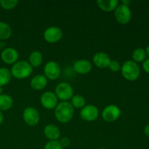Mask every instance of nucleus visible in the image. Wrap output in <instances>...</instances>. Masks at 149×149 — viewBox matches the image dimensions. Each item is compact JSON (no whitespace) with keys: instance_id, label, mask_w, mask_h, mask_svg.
<instances>
[{"instance_id":"obj_6","label":"nucleus","mask_w":149,"mask_h":149,"mask_svg":"<svg viewBox=\"0 0 149 149\" xmlns=\"http://www.w3.org/2000/svg\"><path fill=\"white\" fill-rule=\"evenodd\" d=\"M23 119L25 123L30 127L36 126L40 120L39 113L35 108L27 107L23 112Z\"/></svg>"},{"instance_id":"obj_30","label":"nucleus","mask_w":149,"mask_h":149,"mask_svg":"<svg viewBox=\"0 0 149 149\" xmlns=\"http://www.w3.org/2000/svg\"><path fill=\"white\" fill-rule=\"evenodd\" d=\"M131 3H132V1H129V0H123V1H121V4H125V5H127V6H129Z\"/></svg>"},{"instance_id":"obj_26","label":"nucleus","mask_w":149,"mask_h":149,"mask_svg":"<svg viewBox=\"0 0 149 149\" xmlns=\"http://www.w3.org/2000/svg\"><path fill=\"white\" fill-rule=\"evenodd\" d=\"M108 68L110 69V71H111L112 72H118L121 70V64L119 63V61H111L110 63Z\"/></svg>"},{"instance_id":"obj_25","label":"nucleus","mask_w":149,"mask_h":149,"mask_svg":"<svg viewBox=\"0 0 149 149\" xmlns=\"http://www.w3.org/2000/svg\"><path fill=\"white\" fill-rule=\"evenodd\" d=\"M58 141H49L45 146L44 149H63Z\"/></svg>"},{"instance_id":"obj_20","label":"nucleus","mask_w":149,"mask_h":149,"mask_svg":"<svg viewBox=\"0 0 149 149\" xmlns=\"http://www.w3.org/2000/svg\"><path fill=\"white\" fill-rule=\"evenodd\" d=\"M12 77L10 70L4 67L0 68V87L7 85L10 81Z\"/></svg>"},{"instance_id":"obj_22","label":"nucleus","mask_w":149,"mask_h":149,"mask_svg":"<svg viewBox=\"0 0 149 149\" xmlns=\"http://www.w3.org/2000/svg\"><path fill=\"white\" fill-rule=\"evenodd\" d=\"M71 103L74 108L81 109L86 106V100L82 95H75L71 97Z\"/></svg>"},{"instance_id":"obj_32","label":"nucleus","mask_w":149,"mask_h":149,"mask_svg":"<svg viewBox=\"0 0 149 149\" xmlns=\"http://www.w3.org/2000/svg\"><path fill=\"white\" fill-rule=\"evenodd\" d=\"M146 55H148V56H149V45L148 47H147L146 49Z\"/></svg>"},{"instance_id":"obj_19","label":"nucleus","mask_w":149,"mask_h":149,"mask_svg":"<svg viewBox=\"0 0 149 149\" xmlns=\"http://www.w3.org/2000/svg\"><path fill=\"white\" fill-rule=\"evenodd\" d=\"M43 56L39 51H33L29 55V63L33 68H37L42 64Z\"/></svg>"},{"instance_id":"obj_16","label":"nucleus","mask_w":149,"mask_h":149,"mask_svg":"<svg viewBox=\"0 0 149 149\" xmlns=\"http://www.w3.org/2000/svg\"><path fill=\"white\" fill-rule=\"evenodd\" d=\"M47 79L45 75L39 74L32 78V79L31 80L30 85L33 90L39 91V90H42L45 89L47 85Z\"/></svg>"},{"instance_id":"obj_23","label":"nucleus","mask_w":149,"mask_h":149,"mask_svg":"<svg viewBox=\"0 0 149 149\" xmlns=\"http://www.w3.org/2000/svg\"><path fill=\"white\" fill-rule=\"evenodd\" d=\"M146 55L145 49L143 48H138L133 51L132 57L134 62L137 63H141L145 61L146 59Z\"/></svg>"},{"instance_id":"obj_4","label":"nucleus","mask_w":149,"mask_h":149,"mask_svg":"<svg viewBox=\"0 0 149 149\" xmlns=\"http://www.w3.org/2000/svg\"><path fill=\"white\" fill-rule=\"evenodd\" d=\"M55 94L58 100L68 101L74 96V90L72 86L68 83L61 82L55 87Z\"/></svg>"},{"instance_id":"obj_2","label":"nucleus","mask_w":149,"mask_h":149,"mask_svg":"<svg viewBox=\"0 0 149 149\" xmlns=\"http://www.w3.org/2000/svg\"><path fill=\"white\" fill-rule=\"evenodd\" d=\"M33 68L28 61H20L13 64L10 72L12 77L17 79H24L30 77L33 73Z\"/></svg>"},{"instance_id":"obj_13","label":"nucleus","mask_w":149,"mask_h":149,"mask_svg":"<svg viewBox=\"0 0 149 149\" xmlns=\"http://www.w3.org/2000/svg\"><path fill=\"white\" fill-rule=\"evenodd\" d=\"M93 63L100 68H108L111 62V58L107 53L103 52H97L93 58Z\"/></svg>"},{"instance_id":"obj_11","label":"nucleus","mask_w":149,"mask_h":149,"mask_svg":"<svg viewBox=\"0 0 149 149\" xmlns=\"http://www.w3.org/2000/svg\"><path fill=\"white\" fill-rule=\"evenodd\" d=\"M41 104L45 109H54L58 104V99L55 95V93L51 91H47L42 95L40 98Z\"/></svg>"},{"instance_id":"obj_31","label":"nucleus","mask_w":149,"mask_h":149,"mask_svg":"<svg viewBox=\"0 0 149 149\" xmlns=\"http://www.w3.org/2000/svg\"><path fill=\"white\" fill-rule=\"evenodd\" d=\"M3 121H4V115H3L2 111H0V125L2 124Z\"/></svg>"},{"instance_id":"obj_28","label":"nucleus","mask_w":149,"mask_h":149,"mask_svg":"<svg viewBox=\"0 0 149 149\" xmlns=\"http://www.w3.org/2000/svg\"><path fill=\"white\" fill-rule=\"evenodd\" d=\"M143 68L146 73L149 74V58H147L143 61Z\"/></svg>"},{"instance_id":"obj_10","label":"nucleus","mask_w":149,"mask_h":149,"mask_svg":"<svg viewBox=\"0 0 149 149\" xmlns=\"http://www.w3.org/2000/svg\"><path fill=\"white\" fill-rule=\"evenodd\" d=\"M80 117L86 122H93L98 117L99 110L94 105H86L80 111Z\"/></svg>"},{"instance_id":"obj_18","label":"nucleus","mask_w":149,"mask_h":149,"mask_svg":"<svg viewBox=\"0 0 149 149\" xmlns=\"http://www.w3.org/2000/svg\"><path fill=\"white\" fill-rule=\"evenodd\" d=\"M13 106L12 97L7 94L0 95V111H8Z\"/></svg>"},{"instance_id":"obj_5","label":"nucleus","mask_w":149,"mask_h":149,"mask_svg":"<svg viewBox=\"0 0 149 149\" xmlns=\"http://www.w3.org/2000/svg\"><path fill=\"white\" fill-rule=\"evenodd\" d=\"M114 16L116 21L120 24H127L132 18V13L129 6L119 3L114 10Z\"/></svg>"},{"instance_id":"obj_15","label":"nucleus","mask_w":149,"mask_h":149,"mask_svg":"<svg viewBox=\"0 0 149 149\" xmlns=\"http://www.w3.org/2000/svg\"><path fill=\"white\" fill-rule=\"evenodd\" d=\"M44 134L49 141H58L61 138V131L59 128L52 124H49L45 127L44 129Z\"/></svg>"},{"instance_id":"obj_8","label":"nucleus","mask_w":149,"mask_h":149,"mask_svg":"<svg viewBox=\"0 0 149 149\" xmlns=\"http://www.w3.org/2000/svg\"><path fill=\"white\" fill-rule=\"evenodd\" d=\"M61 69L59 64L55 61H49L44 68V75L47 79L55 80L61 76Z\"/></svg>"},{"instance_id":"obj_1","label":"nucleus","mask_w":149,"mask_h":149,"mask_svg":"<svg viewBox=\"0 0 149 149\" xmlns=\"http://www.w3.org/2000/svg\"><path fill=\"white\" fill-rule=\"evenodd\" d=\"M74 114V108L68 101H62L55 109V119L59 122L66 124L72 119Z\"/></svg>"},{"instance_id":"obj_24","label":"nucleus","mask_w":149,"mask_h":149,"mask_svg":"<svg viewBox=\"0 0 149 149\" xmlns=\"http://www.w3.org/2000/svg\"><path fill=\"white\" fill-rule=\"evenodd\" d=\"M18 4L17 0H0V6L7 10H13L17 7Z\"/></svg>"},{"instance_id":"obj_12","label":"nucleus","mask_w":149,"mask_h":149,"mask_svg":"<svg viewBox=\"0 0 149 149\" xmlns=\"http://www.w3.org/2000/svg\"><path fill=\"white\" fill-rule=\"evenodd\" d=\"M1 58L4 63L13 65L18 61L19 53L14 48L7 47L1 52Z\"/></svg>"},{"instance_id":"obj_34","label":"nucleus","mask_w":149,"mask_h":149,"mask_svg":"<svg viewBox=\"0 0 149 149\" xmlns=\"http://www.w3.org/2000/svg\"><path fill=\"white\" fill-rule=\"evenodd\" d=\"M97 149H105V148H97Z\"/></svg>"},{"instance_id":"obj_29","label":"nucleus","mask_w":149,"mask_h":149,"mask_svg":"<svg viewBox=\"0 0 149 149\" xmlns=\"http://www.w3.org/2000/svg\"><path fill=\"white\" fill-rule=\"evenodd\" d=\"M144 133L146 134V135L149 137V125H146V126L144 127Z\"/></svg>"},{"instance_id":"obj_7","label":"nucleus","mask_w":149,"mask_h":149,"mask_svg":"<svg viewBox=\"0 0 149 149\" xmlns=\"http://www.w3.org/2000/svg\"><path fill=\"white\" fill-rule=\"evenodd\" d=\"M43 37L48 43H57L62 39L63 31L58 26H50L45 31Z\"/></svg>"},{"instance_id":"obj_17","label":"nucleus","mask_w":149,"mask_h":149,"mask_svg":"<svg viewBox=\"0 0 149 149\" xmlns=\"http://www.w3.org/2000/svg\"><path fill=\"white\" fill-rule=\"evenodd\" d=\"M96 4L101 10L110 13L116 10L119 4V1L118 0H97Z\"/></svg>"},{"instance_id":"obj_27","label":"nucleus","mask_w":149,"mask_h":149,"mask_svg":"<svg viewBox=\"0 0 149 149\" xmlns=\"http://www.w3.org/2000/svg\"><path fill=\"white\" fill-rule=\"evenodd\" d=\"M59 143L63 148H65V147H68L70 145L71 141H70V139L68 138L63 137V138H61V140L59 141Z\"/></svg>"},{"instance_id":"obj_3","label":"nucleus","mask_w":149,"mask_h":149,"mask_svg":"<svg viewBox=\"0 0 149 149\" xmlns=\"http://www.w3.org/2000/svg\"><path fill=\"white\" fill-rule=\"evenodd\" d=\"M121 71L124 78L128 81H135L141 74L139 65L133 61H125L122 65Z\"/></svg>"},{"instance_id":"obj_33","label":"nucleus","mask_w":149,"mask_h":149,"mask_svg":"<svg viewBox=\"0 0 149 149\" xmlns=\"http://www.w3.org/2000/svg\"><path fill=\"white\" fill-rule=\"evenodd\" d=\"M3 91H4V90H3V87H0V95L3 94Z\"/></svg>"},{"instance_id":"obj_9","label":"nucleus","mask_w":149,"mask_h":149,"mask_svg":"<svg viewBox=\"0 0 149 149\" xmlns=\"http://www.w3.org/2000/svg\"><path fill=\"white\" fill-rule=\"evenodd\" d=\"M121 116V110L116 105H109L102 111V117L106 122H113Z\"/></svg>"},{"instance_id":"obj_14","label":"nucleus","mask_w":149,"mask_h":149,"mask_svg":"<svg viewBox=\"0 0 149 149\" xmlns=\"http://www.w3.org/2000/svg\"><path fill=\"white\" fill-rule=\"evenodd\" d=\"M93 65L90 61L81 59L76 61L74 63V69L77 74H87L91 71Z\"/></svg>"},{"instance_id":"obj_21","label":"nucleus","mask_w":149,"mask_h":149,"mask_svg":"<svg viewBox=\"0 0 149 149\" xmlns=\"http://www.w3.org/2000/svg\"><path fill=\"white\" fill-rule=\"evenodd\" d=\"M12 35V29L7 23L0 21V40L9 39Z\"/></svg>"}]
</instances>
